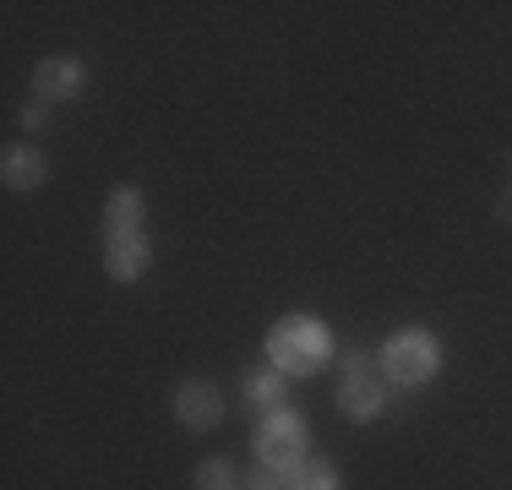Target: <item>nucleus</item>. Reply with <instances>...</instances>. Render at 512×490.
<instances>
[{
    "mask_svg": "<svg viewBox=\"0 0 512 490\" xmlns=\"http://www.w3.org/2000/svg\"><path fill=\"white\" fill-rule=\"evenodd\" d=\"M267 360H273V371H284V376H316V371H327V360H333V333H327L311 311H295L267 333Z\"/></svg>",
    "mask_w": 512,
    "mask_h": 490,
    "instance_id": "obj_1",
    "label": "nucleus"
},
{
    "mask_svg": "<svg viewBox=\"0 0 512 490\" xmlns=\"http://www.w3.org/2000/svg\"><path fill=\"white\" fill-rule=\"evenodd\" d=\"M387 403H393V382L382 376V360L365 354V349L338 354V409L355 425H371L387 414Z\"/></svg>",
    "mask_w": 512,
    "mask_h": 490,
    "instance_id": "obj_2",
    "label": "nucleus"
},
{
    "mask_svg": "<svg viewBox=\"0 0 512 490\" xmlns=\"http://www.w3.org/2000/svg\"><path fill=\"white\" fill-rule=\"evenodd\" d=\"M436 371H442V343H436V333H425V327H404V333L387 338L382 376L393 387H425Z\"/></svg>",
    "mask_w": 512,
    "mask_h": 490,
    "instance_id": "obj_3",
    "label": "nucleus"
},
{
    "mask_svg": "<svg viewBox=\"0 0 512 490\" xmlns=\"http://www.w3.org/2000/svg\"><path fill=\"white\" fill-rule=\"evenodd\" d=\"M256 458H262V469H295L300 458H311V425L306 414L295 409H278V414H262L256 420Z\"/></svg>",
    "mask_w": 512,
    "mask_h": 490,
    "instance_id": "obj_4",
    "label": "nucleus"
},
{
    "mask_svg": "<svg viewBox=\"0 0 512 490\" xmlns=\"http://www.w3.org/2000/svg\"><path fill=\"white\" fill-rule=\"evenodd\" d=\"M153 262V245L142 229H115V235H104V267L115 284H137L142 273H148Z\"/></svg>",
    "mask_w": 512,
    "mask_h": 490,
    "instance_id": "obj_5",
    "label": "nucleus"
},
{
    "mask_svg": "<svg viewBox=\"0 0 512 490\" xmlns=\"http://www.w3.org/2000/svg\"><path fill=\"white\" fill-rule=\"evenodd\" d=\"M82 88H88V66H82L77 55H55L33 71V98H50V104H66V98H77Z\"/></svg>",
    "mask_w": 512,
    "mask_h": 490,
    "instance_id": "obj_6",
    "label": "nucleus"
},
{
    "mask_svg": "<svg viewBox=\"0 0 512 490\" xmlns=\"http://www.w3.org/2000/svg\"><path fill=\"white\" fill-rule=\"evenodd\" d=\"M175 420L191 425V431H213L224 420V398H218L213 382H186L175 392Z\"/></svg>",
    "mask_w": 512,
    "mask_h": 490,
    "instance_id": "obj_7",
    "label": "nucleus"
},
{
    "mask_svg": "<svg viewBox=\"0 0 512 490\" xmlns=\"http://www.w3.org/2000/svg\"><path fill=\"white\" fill-rule=\"evenodd\" d=\"M44 175H50V164H44V153L33 142H11L6 158H0V180H6L11 191H39Z\"/></svg>",
    "mask_w": 512,
    "mask_h": 490,
    "instance_id": "obj_8",
    "label": "nucleus"
},
{
    "mask_svg": "<svg viewBox=\"0 0 512 490\" xmlns=\"http://www.w3.org/2000/svg\"><path fill=\"white\" fill-rule=\"evenodd\" d=\"M240 392H246V409L256 414V420H262V414L289 409V376H284V371H273V365H267V371H251Z\"/></svg>",
    "mask_w": 512,
    "mask_h": 490,
    "instance_id": "obj_9",
    "label": "nucleus"
},
{
    "mask_svg": "<svg viewBox=\"0 0 512 490\" xmlns=\"http://www.w3.org/2000/svg\"><path fill=\"white\" fill-rule=\"evenodd\" d=\"M284 485L289 490H344V474H338L327 458H316V452H311V458L295 463V469H284Z\"/></svg>",
    "mask_w": 512,
    "mask_h": 490,
    "instance_id": "obj_10",
    "label": "nucleus"
},
{
    "mask_svg": "<svg viewBox=\"0 0 512 490\" xmlns=\"http://www.w3.org/2000/svg\"><path fill=\"white\" fill-rule=\"evenodd\" d=\"M115 229H142V191L137 186H115L104 202V235Z\"/></svg>",
    "mask_w": 512,
    "mask_h": 490,
    "instance_id": "obj_11",
    "label": "nucleus"
},
{
    "mask_svg": "<svg viewBox=\"0 0 512 490\" xmlns=\"http://www.w3.org/2000/svg\"><path fill=\"white\" fill-rule=\"evenodd\" d=\"M197 490H240V474L229 458H207L197 463Z\"/></svg>",
    "mask_w": 512,
    "mask_h": 490,
    "instance_id": "obj_12",
    "label": "nucleus"
},
{
    "mask_svg": "<svg viewBox=\"0 0 512 490\" xmlns=\"http://www.w3.org/2000/svg\"><path fill=\"white\" fill-rule=\"evenodd\" d=\"M22 126L39 137V131L50 126V98H28V104H22Z\"/></svg>",
    "mask_w": 512,
    "mask_h": 490,
    "instance_id": "obj_13",
    "label": "nucleus"
},
{
    "mask_svg": "<svg viewBox=\"0 0 512 490\" xmlns=\"http://www.w3.org/2000/svg\"><path fill=\"white\" fill-rule=\"evenodd\" d=\"M240 490H289V485H284V469H256L251 480H240Z\"/></svg>",
    "mask_w": 512,
    "mask_h": 490,
    "instance_id": "obj_14",
    "label": "nucleus"
},
{
    "mask_svg": "<svg viewBox=\"0 0 512 490\" xmlns=\"http://www.w3.org/2000/svg\"><path fill=\"white\" fill-rule=\"evenodd\" d=\"M496 218H502V224H512V186L496 196Z\"/></svg>",
    "mask_w": 512,
    "mask_h": 490,
    "instance_id": "obj_15",
    "label": "nucleus"
}]
</instances>
